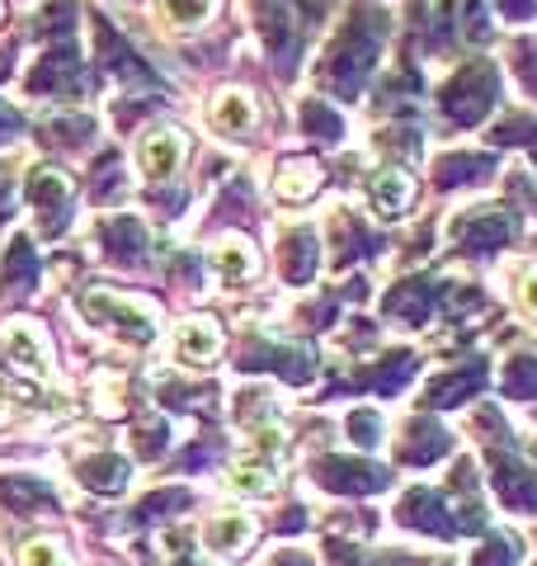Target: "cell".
Listing matches in <instances>:
<instances>
[{
	"mask_svg": "<svg viewBox=\"0 0 537 566\" xmlns=\"http://www.w3.org/2000/svg\"><path fill=\"white\" fill-rule=\"evenodd\" d=\"M372 52H378V29L364 39V20L349 24L345 33L335 39V48L326 52V66H320V81H330L339 95H354L364 71L372 66Z\"/></svg>",
	"mask_w": 537,
	"mask_h": 566,
	"instance_id": "1",
	"label": "cell"
},
{
	"mask_svg": "<svg viewBox=\"0 0 537 566\" xmlns=\"http://www.w3.org/2000/svg\"><path fill=\"white\" fill-rule=\"evenodd\" d=\"M491 104H495V76H491V66H467L443 91V109H448V118H453V123L486 118Z\"/></svg>",
	"mask_w": 537,
	"mask_h": 566,
	"instance_id": "2",
	"label": "cell"
},
{
	"mask_svg": "<svg viewBox=\"0 0 537 566\" xmlns=\"http://www.w3.org/2000/svg\"><path fill=\"white\" fill-rule=\"evenodd\" d=\"M81 303H85V312H90V316H95V326H109V331H118L123 340L147 345L151 335H156L151 316H147V312H137L133 303H123V297H109V293H85Z\"/></svg>",
	"mask_w": 537,
	"mask_h": 566,
	"instance_id": "3",
	"label": "cell"
},
{
	"mask_svg": "<svg viewBox=\"0 0 537 566\" xmlns=\"http://www.w3.org/2000/svg\"><path fill=\"white\" fill-rule=\"evenodd\" d=\"M397 520L406 528H420V534H434V538H453L457 534V520L448 515V501L439 491H429V486H415V491L401 495Z\"/></svg>",
	"mask_w": 537,
	"mask_h": 566,
	"instance_id": "4",
	"label": "cell"
},
{
	"mask_svg": "<svg viewBox=\"0 0 537 566\" xmlns=\"http://www.w3.org/2000/svg\"><path fill=\"white\" fill-rule=\"evenodd\" d=\"M316 482L339 495H368V491L387 486V472L364 463V458H326V463L316 468Z\"/></svg>",
	"mask_w": 537,
	"mask_h": 566,
	"instance_id": "5",
	"label": "cell"
},
{
	"mask_svg": "<svg viewBox=\"0 0 537 566\" xmlns=\"http://www.w3.org/2000/svg\"><path fill=\"white\" fill-rule=\"evenodd\" d=\"M0 349H6L10 364L24 368V374H33V378L48 374V345H43V335L33 331L29 322H14V326L0 331Z\"/></svg>",
	"mask_w": 537,
	"mask_h": 566,
	"instance_id": "6",
	"label": "cell"
},
{
	"mask_svg": "<svg viewBox=\"0 0 537 566\" xmlns=\"http://www.w3.org/2000/svg\"><path fill=\"white\" fill-rule=\"evenodd\" d=\"M491 468H495V491H499V501L514 505V510H537V476H533L524 463H514V458L495 453Z\"/></svg>",
	"mask_w": 537,
	"mask_h": 566,
	"instance_id": "7",
	"label": "cell"
},
{
	"mask_svg": "<svg viewBox=\"0 0 537 566\" xmlns=\"http://www.w3.org/2000/svg\"><path fill=\"white\" fill-rule=\"evenodd\" d=\"M208 264H212V274H218L227 289H241V283L255 279V251H250L241 237H222L218 245H212Z\"/></svg>",
	"mask_w": 537,
	"mask_h": 566,
	"instance_id": "8",
	"label": "cell"
},
{
	"mask_svg": "<svg viewBox=\"0 0 537 566\" xmlns=\"http://www.w3.org/2000/svg\"><path fill=\"white\" fill-rule=\"evenodd\" d=\"M245 368H274V374H283L288 382H312V374H316L307 349H264V345L245 349Z\"/></svg>",
	"mask_w": 537,
	"mask_h": 566,
	"instance_id": "9",
	"label": "cell"
},
{
	"mask_svg": "<svg viewBox=\"0 0 537 566\" xmlns=\"http://www.w3.org/2000/svg\"><path fill=\"white\" fill-rule=\"evenodd\" d=\"M24 193H29V203L43 212L48 218V227H57V212L66 218V199H71V185L62 180L57 170H33L29 175V185H24Z\"/></svg>",
	"mask_w": 537,
	"mask_h": 566,
	"instance_id": "10",
	"label": "cell"
},
{
	"mask_svg": "<svg viewBox=\"0 0 537 566\" xmlns=\"http://www.w3.org/2000/svg\"><path fill=\"white\" fill-rule=\"evenodd\" d=\"M175 349H179V359H189V364H212V354L222 349V331L212 326L208 316H193V322L175 331Z\"/></svg>",
	"mask_w": 537,
	"mask_h": 566,
	"instance_id": "11",
	"label": "cell"
},
{
	"mask_svg": "<svg viewBox=\"0 0 537 566\" xmlns=\"http://www.w3.org/2000/svg\"><path fill=\"white\" fill-rule=\"evenodd\" d=\"M208 118H212V128H218V133H227V137H245L250 128H255V104H250L245 91H222L218 99H212Z\"/></svg>",
	"mask_w": 537,
	"mask_h": 566,
	"instance_id": "12",
	"label": "cell"
},
{
	"mask_svg": "<svg viewBox=\"0 0 537 566\" xmlns=\"http://www.w3.org/2000/svg\"><path fill=\"white\" fill-rule=\"evenodd\" d=\"M372 208H378V218H397V212L410 208V199H415V180H410L406 170H382V175H372Z\"/></svg>",
	"mask_w": 537,
	"mask_h": 566,
	"instance_id": "13",
	"label": "cell"
},
{
	"mask_svg": "<svg viewBox=\"0 0 537 566\" xmlns=\"http://www.w3.org/2000/svg\"><path fill=\"white\" fill-rule=\"evenodd\" d=\"M448 449V430L434 420H415L410 424V434L401 439V463H434V458Z\"/></svg>",
	"mask_w": 537,
	"mask_h": 566,
	"instance_id": "14",
	"label": "cell"
},
{
	"mask_svg": "<svg viewBox=\"0 0 537 566\" xmlns=\"http://www.w3.org/2000/svg\"><path fill=\"white\" fill-rule=\"evenodd\" d=\"M179 156H185V142H179V133H151V137L137 147V161H141V170H147L151 180L170 175V170L179 166Z\"/></svg>",
	"mask_w": 537,
	"mask_h": 566,
	"instance_id": "15",
	"label": "cell"
},
{
	"mask_svg": "<svg viewBox=\"0 0 537 566\" xmlns=\"http://www.w3.org/2000/svg\"><path fill=\"white\" fill-rule=\"evenodd\" d=\"M481 382H486V368L481 364H467L462 374H443L434 378V387H429V406H457L481 392Z\"/></svg>",
	"mask_w": 537,
	"mask_h": 566,
	"instance_id": "16",
	"label": "cell"
},
{
	"mask_svg": "<svg viewBox=\"0 0 537 566\" xmlns=\"http://www.w3.org/2000/svg\"><path fill=\"white\" fill-rule=\"evenodd\" d=\"M81 482L90 491H99V495H118L123 486H128V463L114 453H99V458H85L81 463Z\"/></svg>",
	"mask_w": 537,
	"mask_h": 566,
	"instance_id": "17",
	"label": "cell"
},
{
	"mask_svg": "<svg viewBox=\"0 0 537 566\" xmlns=\"http://www.w3.org/2000/svg\"><path fill=\"white\" fill-rule=\"evenodd\" d=\"M250 538H255V520L250 515H218L208 524V543L218 547V553H227V557H241L250 547Z\"/></svg>",
	"mask_w": 537,
	"mask_h": 566,
	"instance_id": "18",
	"label": "cell"
},
{
	"mask_svg": "<svg viewBox=\"0 0 537 566\" xmlns=\"http://www.w3.org/2000/svg\"><path fill=\"white\" fill-rule=\"evenodd\" d=\"M320 189V166L316 161H288L278 170V180H274V193L278 199H288V203H302V199H312V193Z\"/></svg>",
	"mask_w": 537,
	"mask_h": 566,
	"instance_id": "19",
	"label": "cell"
},
{
	"mask_svg": "<svg viewBox=\"0 0 537 566\" xmlns=\"http://www.w3.org/2000/svg\"><path fill=\"white\" fill-rule=\"evenodd\" d=\"M316 270V237L312 232H297L283 241V274H288L293 283H307Z\"/></svg>",
	"mask_w": 537,
	"mask_h": 566,
	"instance_id": "20",
	"label": "cell"
},
{
	"mask_svg": "<svg viewBox=\"0 0 537 566\" xmlns=\"http://www.w3.org/2000/svg\"><path fill=\"white\" fill-rule=\"evenodd\" d=\"M387 312L401 316V322H410V326H420L424 312H429V289H420V283H401V289L387 297Z\"/></svg>",
	"mask_w": 537,
	"mask_h": 566,
	"instance_id": "21",
	"label": "cell"
},
{
	"mask_svg": "<svg viewBox=\"0 0 537 566\" xmlns=\"http://www.w3.org/2000/svg\"><path fill=\"white\" fill-rule=\"evenodd\" d=\"M518 557H524V543L509 534H495L486 547H476L472 566H518Z\"/></svg>",
	"mask_w": 537,
	"mask_h": 566,
	"instance_id": "22",
	"label": "cell"
},
{
	"mask_svg": "<svg viewBox=\"0 0 537 566\" xmlns=\"http://www.w3.org/2000/svg\"><path fill=\"white\" fill-rule=\"evenodd\" d=\"M410 374H415V354H391V359L382 364V368H372V387H378V392H391V387H401Z\"/></svg>",
	"mask_w": 537,
	"mask_h": 566,
	"instance_id": "23",
	"label": "cell"
},
{
	"mask_svg": "<svg viewBox=\"0 0 537 566\" xmlns=\"http://www.w3.org/2000/svg\"><path fill=\"white\" fill-rule=\"evenodd\" d=\"M231 486L241 495H264V491H274V472H268V463H241L231 472Z\"/></svg>",
	"mask_w": 537,
	"mask_h": 566,
	"instance_id": "24",
	"label": "cell"
},
{
	"mask_svg": "<svg viewBox=\"0 0 537 566\" xmlns=\"http://www.w3.org/2000/svg\"><path fill=\"white\" fill-rule=\"evenodd\" d=\"M505 392L509 397H537V359H514L505 368Z\"/></svg>",
	"mask_w": 537,
	"mask_h": 566,
	"instance_id": "25",
	"label": "cell"
},
{
	"mask_svg": "<svg viewBox=\"0 0 537 566\" xmlns=\"http://www.w3.org/2000/svg\"><path fill=\"white\" fill-rule=\"evenodd\" d=\"M486 166H491V161H481V156H453V161H443L439 185L448 189V185H462V180H481V175H486Z\"/></svg>",
	"mask_w": 537,
	"mask_h": 566,
	"instance_id": "26",
	"label": "cell"
},
{
	"mask_svg": "<svg viewBox=\"0 0 537 566\" xmlns=\"http://www.w3.org/2000/svg\"><path fill=\"white\" fill-rule=\"evenodd\" d=\"M302 123H307V133L312 137H320V142H335L339 137V118L326 109V104H307V109H302Z\"/></svg>",
	"mask_w": 537,
	"mask_h": 566,
	"instance_id": "27",
	"label": "cell"
},
{
	"mask_svg": "<svg viewBox=\"0 0 537 566\" xmlns=\"http://www.w3.org/2000/svg\"><path fill=\"white\" fill-rule=\"evenodd\" d=\"M208 10H212V0H166V14H170L175 24H185V29L203 24Z\"/></svg>",
	"mask_w": 537,
	"mask_h": 566,
	"instance_id": "28",
	"label": "cell"
},
{
	"mask_svg": "<svg viewBox=\"0 0 537 566\" xmlns=\"http://www.w3.org/2000/svg\"><path fill=\"white\" fill-rule=\"evenodd\" d=\"M20 562H24V566H62V543L33 538V543L20 547Z\"/></svg>",
	"mask_w": 537,
	"mask_h": 566,
	"instance_id": "29",
	"label": "cell"
},
{
	"mask_svg": "<svg viewBox=\"0 0 537 566\" xmlns=\"http://www.w3.org/2000/svg\"><path fill=\"white\" fill-rule=\"evenodd\" d=\"M189 495L185 491H160V495H151V501H141V510H137V520L147 524V520H160V515H170L175 505H185Z\"/></svg>",
	"mask_w": 537,
	"mask_h": 566,
	"instance_id": "30",
	"label": "cell"
},
{
	"mask_svg": "<svg viewBox=\"0 0 537 566\" xmlns=\"http://www.w3.org/2000/svg\"><path fill=\"white\" fill-rule=\"evenodd\" d=\"M133 444H137V458H156L160 449H166V424L147 420V424H141V430L133 434Z\"/></svg>",
	"mask_w": 537,
	"mask_h": 566,
	"instance_id": "31",
	"label": "cell"
},
{
	"mask_svg": "<svg viewBox=\"0 0 537 566\" xmlns=\"http://www.w3.org/2000/svg\"><path fill=\"white\" fill-rule=\"evenodd\" d=\"M349 434H354V444L372 449V444H378V416H372V411H354L349 416Z\"/></svg>",
	"mask_w": 537,
	"mask_h": 566,
	"instance_id": "32",
	"label": "cell"
},
{
	"mask_svg": "<svg viewBox=\"0 0 537 566\" xmlns=\"http://www.w3.org/2000/svg\"><path fill=\"white\" fill-rule=\"evenodd\" d=\"M518 303H524V312L537 316V270H528L524 283H518Z\"/></svg>",
	"mask_w": 537,
	"mask_h": 566,
	"instance_id": "33",
	"label": "cell"
},
{
	"mask_svg": "<svg viewBox=\"0 0 537 566\" xmlns=\"http://www.w3.org/2000/svg\"><path fill=\"white\" fill-rule=\"evenodd\" d=\"M518 66H524V85L537 95V48H528V52H524V62H518Z\"/></svg>",
	"mask_w": 537,
	"mask_h": 566,
	"instance_id": "34",
	"label": "cell"
},
{
	"mask_svg": "<svg viewBox=\"0 0 537 566\" xmlns=\"http://www.w3.org/2000/svg\"><path fill=\"white\" fill-rule=\"evenodd\" d=\"M505 10L514 14V20H528V14H533V0H505Z\"/></svg>",
	"mask_w": 537,
	"mask_h": 566,
	"instance_id": "35",
	"label": "cell"
},
{
	"mask_svg": "<svg viewBox=\"0 0 537 566\" xmlns=\"http://www.w3.org/2000/svg\"><path fill=\"white\" fill-rule=\"evenodd\" d=\"M10 123H14V114L6 109V104H0V133H6V128H10Z\"/></svg>",
	"mask_w": 537,
	"mask_h": 566,
	"instance_id": "36",
	"label": "cell"
},
{
	"mask_svg": "<svg viewBox=\"0 0 537 566\" xmlns=\"http://www.w3.org/2000/svg\"><path fill=\"white\" fill-rule=\"evenodd\" d=\"M528 142H533V156H537V137H528Z\"/></svg>",
	"mask_w": 537,
	"mask_h": 566,
	"instance_id": "37",
	"label": "cell"
},
{
	"mask_svg": "<svg viewBox=\"0 0 537 566\" xmlns=\"http://www.w3.org/2000/svg\"><path fill=\"white\" fill-rule=\"evenodd\" d=\"M179 566H193V562H179Z\"/></svg>",
	"mask_w": 537,
	"mask_h": 566,
	"instance_id": "38",
	"label": "cell"
}]
</instances>
